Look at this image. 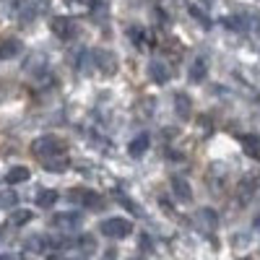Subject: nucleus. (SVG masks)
I'll use <instances>...</instances> for the list:
<instances>
[{
    "instance_id": "nucleus-1",
    "label": "nucleus",
    "mask_w": 260,
    "mask_h": 260,
    "mask_svg": "<svg viewBox=\"0 0 260 260\" xmlns=\"http://www.w3.org/2000/svg\"><path fill=\"white\" fill-rule=\"evenodd\" d=\"M31 148H34V154H37V156H42V159H52V156H62V154H65V141H62L60 136L47 133V136H39V138L31 143Z\"/></svg>"
},
{
    "instance_id": "nucleus-2",
    "label": "nucleus",
    "mask_w": 260,
    "mask_h": 260,
    "mask_svg": "<svg viewBox=\"0 0 260 260\" xmlns=\"http://www.w3.org/2000/svg\"><path fill=\"white\" fill-rule=\"evenodd\" d=\"M99 232L110 240H125V237L133 234V221L125 219V216H112V219H104L99 224Z\"/></svg>"
},
{
    "instance_id": "nucleus-3",
    "label": "nucleus",
    "mask_w": 260,
    "mask_h": 260,
    "mask_svg": "<svg viewBox=\"0 0 260 260\" xmlns=\"http://www.w3.org/2000/svg\"><path fill=\"white\" fill-rule=\"evenodd\" d=\"M83 224V213L81 211H62L52 216V226L62 229V232H76Z\"/></svg>"
},
{
    "instance_id": "nucleus-4",
    "label": "nucleus",
    "mask_w": 260,
    "mask_h": 260,
    "mask_svg": "<svg viewBox=\"0 0 260 260\" xmlns=\"http://www.w3.org/2000/svg\"><path fill=\"white\" fill-rule=\"evenodd\" d=\"M71 201H76L83 208H91V211L102 206V198H99L96 192H91V190H73L71 192Z\"/></svg>"
},
{
    "instance_id": "nucleus-5",
    "label": "nucleus",
    "mask_w": 260,
    "mask_h": 260,
    "mask_svg": "<svg viewBox=\"0 0 260 260\" xmlns=\"http://www.w3.org/2000/svg\"><path fill=\"white\" fill-rule=\"evenodd\" d=\"M29 177H31L29 167H11V172L6 175V185H21V182H26Z\"/></svg>"
},
{
    "instance_id": "nucleus-6",
    "label": "nucleus",
    "mask_w": 260,
    "mask_h": 260,
    "mask_svg": "<svg viewBox=\"0 0 260 260\" xmlns=\"http://www.w3.org/2000/svg\"><path fill=\"white\" fill-rule=\"evenodd\" d=\"M146 151H148V136H146V133L136 136L133 141H130V146H127V154H130V156H136V159L143 156Z\"/></svg>"
},
{
    "instance_id": "nucleus-7",
    "label": "nucleus",
    "mask_w": 260,
    "mask_h": 260,
    "mask_svg": "<svg viewBox=\"0 0 260 260\" xmlns=\"http://www.w3.org/2000/svg\"><path fill=\"white\" fill-rule=\"evenodd\" d=\"M148 76H151V81L154 83H167V78H169V71L164 68V65L159 62V60H154L148 65Z\"/></svg>"
},
{
    "instance_id": "nucleus-8",
    "label": "nucleus",
    "mask_w": 260,
    "mask_h": 260,
    "mask_svg": "<svg viewBox=\"0 0 260 260\" xmlns=\"http://www.w3.org/2000/svg\"><path fill=\"white\" fill-rule=\"evenodd\" d=\"M57 190H42V192H37V206L39 208H52L55 203H57Z\"/></svg>"
},
{
    "instance_id": "nucleus-9",
    "label": "nucleus",
    "mask_w": 260,
    "mask_h": 260,
    "mask_svg": "<svg viewBox=\"0 0 260 260\" xmlns=\"http://www.w3.org/2000/svg\"><path fill=\"white\" fill-rule=\"evenodd\" d=\"M52 247V242L47 240V237H31V240L26 242V250H31V252H47Z\"/></svg>"
},
{
    "instance_id": "nucleus-10",
    "label": "nucleus",
    "mask_w": 260,
    "mask_h": 260,
    "mask_svg": "<svg viewBox=\"0 0 260 260\" xmlns=\"http://www.w3.org/2000/svg\"><path fill=\"white\" fill-rule=\"evenodd\" d=\"M172 185H175L177 198H182V201H187V198H190V185H187L182 177H172Z\"/></svg>"
},
{
    "instance_id": "nucleus-11",
    "label": "nucleus",
    "mask_w": 260,
    "mask_h": 260,
    "mask_svg": "<svg viewBox=\"0 0 260 260\" xmlns=\"http://www.w3.org/2000/svg\"><path fill=\"white\" fill-rule=\"evenodd\" d=\"M21 50V42H16V39H8L3 47H0V60H6V57H13L16 52Z\"/></svg>"
},
{
    "instance_id": "nucleus-12",
    "label": "nucleus",
    "mask_w": 260,
    "mask_h": 260,
    "mask_svg": "<svg viewBox=\"0 0 260 260\" xmlns=\"http://www.w3.org/2000/svg\"><path fill=\"white\" fill-rule=\"evenodd\" d=\"M31 221V211H16L13 216H11V226H24V224H29Z\"/></svg>"
},
{
    "instance_id": "nucleus-13",
    "label": "nucleus",
    "mask_w": 260,
    "mask_h": 260,
    "mask_svg": "<svg viewBox=\"0 0 260 260\" xmlns=\"http://www.w3.org/2000/svg\"><path fill=\"white\" fill-rule=\"evenodd\" d=\"M45 161H47L50 172H65L68 169V159H62V156H52V159H45Z\"/></svg>"
},
{
    "instance_id": "nucleus-14",
    "label": "nucleus",
    "mask_w": 260,
    "mask_h": 260,
    "mask_svg": "<svg viewBox=\"0 0 260 260\" xmlns=\"http://www.w3.org/2000/svg\"><path fill=\"white\" fill-rule=\"evenodd\" d=\"M55 34H60V37H71V34H73L71 21H68V18H57V21H55Z\"/></svg>"
},
{
    "instance_id": "nucleus-15",
    "label": "nucleus",
    "mask_w": 260,
    "mask_h": 260,
    "mask_svg": "<svg viewBox=\"0 0 260 260\" xmlns=\"http://www.w3.org/2000/svg\"><path fill=\"white\" fill-rule=\"evenodd\" d=\"M190 78H192V81H203V78H206V62H203V60H195V62H192Z\"/></svg>"
},
{
    "instance_id": "nucleus-16",
    "label": "nucleus",
    "mask_w": 260,
    "mask_h": 260,
    "mask_svg": "<svg viewBox=\"0 0 260 260\" xmlns=\"http://www.w3.org/2000/svg\"><path fill=\"white\" fill-rule=\"evenodd\" d=\"M175 99H177V115H180V117H187V115H190V99H187L185 94H177Z\"/></svg>"
},
{
    "instance_id": "nucleus-17",
    "label": "nucleus",
    "mask_w": 260,
    "mask_h": 260,
    "mask_svg": "<svg viewBox=\"0 0 260 260\" xmlns=\"http://www.w3.org/2000/svg\"><path fill=\"white\" fill-rule=\"evenodd\" d=\"M16 206V192L6 190V192H0V208H13Z\"/></svg>"
}]
</instances>
